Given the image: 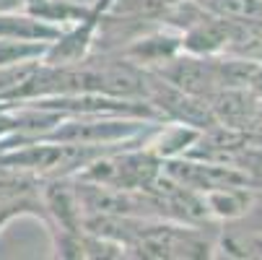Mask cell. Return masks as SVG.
I'll use <instances>...</instances> for the list:
<instances>
[{"label":"cell","instance_id":"cell-1","mask_svg":"<svg viewBox=\"0 0 262 260\" xmlns=\"http://www.w3.org/2000/svg\"><path fill=\"white\" fill-rule=\"evenodd\" d=\"M154 73L166 81L169 86L184 91V94H195V96H210L221 89L218 84V70H215V55H190V52H177Z\"/></svg>","mask_w":262,"mask_h":260},{"label":"cell","instance_id":"cell-2","mask_svg":"<svg viewBox=\"0 0 262 260\" xmlns=\"http://www.w3.org/2000/svg\"><path fill=\"white\" fill-rule=\"evenodd\" d=\"M231 34H234L231 21H223L218 16L205 13L182 31V52L205 55V57L221 55V52H226V47L231 42Z\"/></svg>","mask_w":262,"mask_h":260},{"label":"cell","instance_id":"cell-3","mask_svg":"<svg viewBox=\"0 0 262 260\" xmlns=\"http://www.w3.org/2000/svg\"><path fill=\"white\" fill-rule=\"evenodd\" d=\"M62 26L50 24L39 16H31L26 11H16V13H0V36L8 39H24V42H57L62 36Z\"/></svg>","mask_w":262,"mask_h":260},{"label":"cell","instance_id":"cell-4","mask_svg":"<svg viewBox=\"0 0 262 260\" xmlns=\"http://www.w3.org/2000/svg\"><path fill=\"white\" fill-rule=\"evenodd\" d=\"M203 198H205L213 218L218 224H223V221L239 218L249 208V203L254 198V188H247V185H226V188L205 190Z\"/></svg>","mask_w":262,"mask_h":260},{"label":"cell","instance_id":"cell-5","mask_svg":"<svg viewBox=\"0 0 262 260\" xmlns=\"http://www.w3.org/2000/svg\"><path fill=\"white\" fill-rule=\"evenodd\" d=\"M195 3L205 13L231 21V24L262 21V0H195Z\"/></svg>","mask_w":262,"mask_h":260},{"label":"cell","instance_id":"cell-6","mask_svg":"<svg viewBox=\"0 0 262 260\" xmlns=\"http://www.w3.org/2000/svg\"><path fill=\"white\" fill-rule=\"evenodd\" d=\"M218 250L229 257H262V229L259 232H234L218 229Z\"/></svg>","mask_w":262,"mask_h":260},{"label":"cell","instance_id":"cell-7","mask_svg":"<svg viewBox=\"0 0 262 260\" xmlns=\"http://www.w3.org/2000/svg\"><path fill=\"white\" fill-rule=\"evenodd\" d=\"M47 42H24V39H8L0 36V68H13L24 63H36L47 52Z\"/></svg>","mask_w":262,"mask_h":260},{"label":"cell","instance_id":"cell-8","mask_svg":"<svg viewBox=\"0 0 262 260\" xmlns=\"http://www.w3.org/2000/svg\"><path fill=\"white\" fill-rule=\"evenodd\" d=\"M34 0H0V13H16V11H29Z\"/></svg>","mask_w":262,"mask_h":260},{"label":"cell","instance_id":"cell-9","mask_svg":"<svg viewBox=\"0 0 262 260\" xmlns=\"http://www.w3.org/2000/svg\"><path fill=\"white\" fill-rule=\"evenodd\" d=\"M65 3H76V6H83V8H94L99 0H65Z\"/></svg>","mask_w":262,"mask_h":260}]
</instances>
